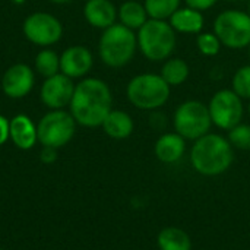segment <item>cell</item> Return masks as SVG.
<instances>
[{
  "label": "cell",
  "instance_id": "cell-33",
  "mask_svg": "<svg viewBox=\"0 0 250 250\" xmlns=\"http://www.w3.org/2000/svg\"><path fill=\"white\" fill-rule=\"evenodd\" d=\"M248 113L250 114V100H249V104H248Z\"/></svg>",
  "mask_w": 250,
  "mask_h": 250
},
{
  "label": "cell",
  "instance_id": "cell-20",
  "mask_svg": "<svg viewBox=\"0 0 250 250\" xmlns=\"http://www.w3.org/2000/svg\"><path fill=\"white\" fill-rule=\"evenodd\" d=\"M160 250H192L190 236L179 227H166L158 233Z\"/></svg>",
  "mask_w": 250,
  "mask_h": 250
},
{
  "label": "cell",
  "instance_id": "cell-31",
  "mask_svg": "<svg viewBox=\"0 0 250 250\" xmlns=\"http://www.w3.org/2000/svg\"><path fill=\"white\" fill-rule=\"evenodd\" d=\"M50 1L54 3V4H66V3H69L72 0H50Z\"/></svg>",
  "mask_w": 250,
  "mask_h": 250
},
{
  "label": "cell",
  "instance_id": "cell-18",
  "mask_svg": "<svg viewBox=\"0 0 250 250\" xmlns=\"http://www.w3.org/2000/svg\"><path fill=\"white\" fill-rule=\"evenodd\" d=\"M103 130L111 139H127L135 129L133 119L129 113L123 110H111L101 125Z\"/></svg>",
  "mask_w": 250,
  "mask_h": 250
},
{
  "label": "cell",
  "instance_id": "cell-1",
  "mask_svg": "<svg viewBox=\"0 0 250 250\" xmlns=\"http://www.w3.org/2000/svg\"><path fill=\"white\" fill-rule=\"evenodd\" d=\"M113 110V94L107 82L100 78H83L75 85L69 111L78 125L98 127Z\"/></svg>",
  "mask_w": 250,
  "mask_h": 250
},
{
  "label": "cell",
  "instance_id": "cell-13",
  "mask_svg": "<svg viewBox=\"0 0 250 250\" xmlns=\"http://www.w3.org/2000/svg\"><path fill=\"white\" fill-rule=\"evenodd\" d=\"M94 66V56L85 45H72L60 54V72L70 79H83Z\"/></svg>",
  "mask_w": 250,
  "mask_h": 250
},
{
  "label": "cell",
  "instance_id": "cell-21",
  "mask_svg": "<svg viewBox=\"0 0 250 250\" xmlns=\"http://www.w3.org/2000/svg\"><path fill=\"white\" fill-rule=\"evenodd\" d=\"M160 75L170 86H179L188 81L190 67L186 60L180 57H170L164 62Z\"/></svg>",
  "mask_w": 250,
  "mask_h": 250
},
{
  "label": "cell",
  "instance_id": "cell-6",
  "mask_svg": "<svg viewBox=\"0 0 250 250\" xmlns=\"http://www.w3.org/2000/svg\"><path fill=\"white\" fill-rule=\"evenodd\" d=\"M174 132L186 141H196L209 133L212 126L208 104L199 100H188L182 103L173 114Z\"/></svg>",
  "mask_w": 250,
  "mask_h": 250
},
{
  "label": "cell",
  "instance_id": "cell-23",
  "mask_svg": "<svg viewBox=\"0 0 250 250\" xmlns=\"http://www.w3.org/2000/svg\"><path fill=\"white\" fill-rule=\"evenodd\" d=\"M182 0H145L144 6L149 19L168 21L171 15L180 7Z\"/></svg>",
  "mask_w": 250,
  "mask_h": 250
},
{
  "label": "cell",
  "instance_id": "cell-15",
  "mask_svg": "<svg viewBox=\"0 0 250 250\" xmlns=\"http://www.w3.org/2000/svg\"><path fill=\"white\" fill-rule=\"evenodd\" d=\"M9 139L19 149L28 151L37 142V125L26 114H16L9 120Z\"/></svg>",
  "mask_w": 250,
  "mask_h": 250
},
{
  "label": "cell",
  "instance_id": "cell-3",
  "mask_svg": "<svg viewBox=\"0 0 250 250\" xmlns=\"http://www.w3.org/2000/svg\"><path fill=\"white\" fill-rule=\"evenodd\" d=\"M138 50L136 32L122 23H114L104 29L98 41V54L101 62L113 69L129 64Z\"/></svg>",
  "mask_w": 250,
  "mask_h": 250
},
{
  "label": "cell",
  "instance_id": "cell-17",
  "mask_svg": "<svg viewBox=\"0 0 250 250\" xmlns=\"http://www.w3.org/2000/svg\"><path fill=\"white\" fill-rule=\"evenodd\" d=\"M170 25L173 26V29L179 34H199L204 29L205 25V18L204 13L192 9L189 6L185 7H179L171 18L168 19Z\"/></svg>",
  "mask_w": 250,
  "mask_h": 250
},
{
  "label": "cell",
  "instance_id": "cell-30",
  "mask_svg": "<svg viewBox=\"0 0 250 250\" xmlns=\"http://www.w3.org/2000/svg\"><path fill=\"white\" fill-rule=\"evenodd\" d=\"M9 141V120L0 114V146Z\"/></svg>",
  "mask_w": 250,
  "mask_h": 250
},
{
  "label": "cell",
  "instance_id": "cell-24",
  "mask_svg": "<svg viewBox=\"0 0 250 250\" xmlns=\"http://www.w3.org/2000/svg\"><path fill=\"white\" fill-rule=\"evenodd\" d=\"M231 89L242 100H250V64H245L234 72L231 79Z\"/></svg>",
  "mask_w": 250,
  "mask_h": 250
},
{
  "label": "cell",
  "instance_id": "cell-26",
  "mask_svg": "<svg viewBox=\"0 0 250 250\" xmlns=\"http://www.w3.org/2000/svg\"><path fill=\"white\" fill-rule=\"evenodd\" d=\"M229 142L239 149H250V125L239 123L229 130Z\"/></svg>",
  "mask_w": 250,
  "mask_h": 250
},
{
  "label": "cell",
  "instance_id": "cell-12",
  "mask_svg": "<svg viewBox=\"0 0 250 250\" xmlns=\"http://www.w3.org/2000/svg\"><path fill=\"white\" fill-rule=\"evenodd\" d=\"M35 85V75L26 63H15L1 76V91L6 97L19 100L31 94Z\"/></svg>",
  "mask_w": 250,
  "mask_h": 250
},
{
  "label": "cell",
  "instance_id": "cell-34",
  "mask_svg": "<svg viewBox=\"0 0 250 250\" xmlns=\"http://www.w3.org/2000/svg\"><path fill=\"white\" fill-rule=\"evenodd\" d=\"M249 57H250V45H249Z\"/></svg>",
  "mask_w": 250,
  "mask_h": 250
},
{
  "label": "cell",
  "instance_id": "cell-27",
  "mask_svg": "<svg viewBox=\"0 0 250 250\" xmlns=\"http://www.w3.org/2000/svg\"><path fill=\"white\" fill-rule=\"evenodd\" d=\"M183 1L186 3V6H189L192 9H196L199 12H205V10L214 7L218 0H183Z\"/></svg>",
  "mask_w": 250,
  "mask_h": 250
},
{
  "label": "cell",
  "instance_id": "cell-29",
  "mask_svg": "<svg viewBox=\"0 0 250 250\" xmlns=\"http://www.w3.org/2000/svg\"><path fill=\"white\" fill-rule=\"evenodd\" d=\"M41 161L42 163H47V164H50V163H53V161H56V158H57V149L56 148H50V146H42V151H41Z\"/></svg>",
  "mask_w": 250,
  "mask_h": 250
},
{
  "label": "cell",
  "instance_id": "cell-28",
  "mask_svg": "<svg viewBox=\"0 0 250 250\" xmlns=\"http://www.w3.org/2000/svg\"><path fill=\"white\" fill-rule=\"evenodd\" d=\"M149 123H151V126H152L154 129H157V130L164 129V127H166V123H167L166 114L161 113V111H158V110L152 111V114H151V117H149Z\"/></svg>",
  "mask_w": 250,
  "mask_h": 250
},
{
  "label": "cell",
  "instance_id": "cell-25",
  "mask_svg": "<svg viewBox=\"0 0 250 250\" xmlns=\"http://www.w3.org/2000/svg\"><path fill=\"white\" fill-rule=\"evenodd\" d=\"M196 47L201 54L207 57H214L221 51V41L214 32H199L196 37Z\"/></svg>",
  "mask_w": 250,
  "mask_h": 250
},
{
  "label": "cell",
  "instance_id": "cell-9",
  "mask_svg": "<svg viewBox=\"0 0 250 250\" xmlns=\"http://www.w3.org/2000/svg\"><path fill=\"white\" fill-rule=\"evenodd\" d=\"M212 125L221 130H230L239 123H242L245 114L243 100L233 89H220L217 91L208 104Z\"/></svg>",
  "mask_w": 250,
  "mask_h": 250
},
{
  "label": "cell",
  "instance_id": "cell-2",
  "mask_svg": "<svg viewBox=\"0 0 250 250\" xmlns=\"http://www.w3.org/2000/svg\"><path fill=\"white\" fill-rule=\"evenodd\" d=\"M234 152L227 138L207 133L196 139L190 151V163L202 176H220L233 164Z\"/></svg>",
  "mask_w": 250,
  "mask_h": 250
},
{
  "label": "cell",
  "instance_id": "cell-14",
  "mask_svg": "<svg viewBox=\"0 0 250 250\" xmlns=\"http://www.w3.org/2000/svg\"><path fill=\"white\" fill-rule=\"evenodd\" d=\"M83 16L92 28L104 31L117 23V7L111 0H86Z\"/></svg>",
  "mask_w": 250,
  "mask_h": 250
},
{
  "label": "cell",
  "instance_id": "cell-32",
  "mask_svg": "<svg viewBox=\"0 0 250 250\" xmlns=\"http://www.w3.org/2000/svg\"><path fill=\"white\" fill-rule=\"evenodd\" d=\"M248 13H249V16H250V0H249V3H248V10H246Z\"/></svg>",
  "mask_w": 250,
  "mask_h": 250
},
{
  "label": "cell",
  "instance_id": "cell-19",
  "mask_svg": "<svg viewBox=\"0 0 250 250\" xmlns=\"http://www.w3.org/2000/svg\"><path fill=\"white\" fill-rule=\"evenodd\" d=\"M117 19L119 23L125 25L126 28L138 31L149 19V16L144 3L136 0H126L117 7Z\"/></svg>",
  "mask_w": 250,
  "mask_h": 250
},
{
  "label": "cell",
  "instance_id": "cell-8",
  "mask_svg": "<svg viewBox=\"0 0 250 250\" xmlns=\"http://www.w3.org/2000/svg\"><path fill=\"white\" fill-rule=\"evenodd\" d=\"M76 120L66 110H50L37 123L38 142L42 146L62 148L67 145L76 132Z\"/></svg>",
  "mask_w": 250,
  "mask_h": 250
},
{
  "label": "cell",
  "instance_id": "cell-16",
  "mask_svg": "<svg viewBox=\"0 0 250 250\" xmlns=\"http://www.w3.org/2000/svg\"><path fill=\"white\" fill-rule=\"evenodd\" d=\"M186 151V139L180 136L177 132H167L163 133L154 146V152L157 158L164 164H174L177 163Z\"/></svg>",
  "mask_w": 250,
  "mask_h": 250
},
{
  "label": "cell",
  "instance_id": "cell-7",
  "mask_svg": "<svg viewBox=\"0 0 250 250\" xmlns=\"http://www.w3.org/2000/svg\"><path fill=\"white\" fill-rule=\"evenodd\" d=\"M214 34L223 47L242 50L250 45V16L239 9H227L214 19Z\"/></svg>",
  "mask_w": 250,
  "mask_h": 250
},
{
  "label": "cell",
  "instance_id": "cell-10",
  "mask_svg": "<svg viewBox=\"0 0 250 250\" xmlns=\"http://www.w3.org/2000/svg\"><path fill=\"white\" fill-rule=\"evenodd\" d=\"M25 38L40 47H50L57 44L63 37L62 22L51 13L34 12L25 18L22 23Z\"/></svg>",
  "mask_w": 250,
  "mask_h": 250
},
{
  "label": "cell",
  "instance_id": "cell-4",
  "mask_svg": "<svg viewBox=\"0 0 250 250\" xmlns=\"http://www.w3.org/2000/svg\"><path fill=\"white\" fill-rule=\"evenodd\" d=\"M136 38L138 50L149 62H166L177 44V32L168 21L160 19H148L138 29Z\"/></svg>",
  "mask_w": 250,
  "mask_h": 250
},
{
  "label": "cell",
  "instance_id": "cell-11",
  "mask_svg": "<svg viewBox=\"0 0 250 250\" xmlns=\"http://www.w3.org/2000/svg\"><path fill=\"white\" fill-rule=\"evenodd\" d=\"M73 92V79L60 72L54 76L44 79L40 89V98L41 103L50 110H64L66 107H69Z\"/></svg>",
  "mask_w": 250,
  "mask_h": 250
},
{
  "label": "cell",
  "instance_id": "cell-22",
  "mask_svg": "<svg viewBox=\"0 0 250 250\" xmlns=\"http://www.w3.org/2000/svg\"><path fill=\"white\" fill-rule=\"evenodd\" d=\"M34 67L38 75L44 79L60 73V54H57L51 48H42L38 51L34 60Z\"/></svg>",
  "mask_w": 250,
  "mask_h": 250
},
{
  "label": "cell",
  "instance_id": "cell-35",
  "mask_svg": "<svg viewBox=\"0 0 250 250\" xmlns=\"http://www.w3.org/2000/svg\"><path fill=\"white\" fill-rule=\"evenodd\" d=\"M231 1H239V0H231Z\"/></svg>",
  "mask_w": 250,
  "mask_h": 250
},
{
  "label": "cell",
  "instance_id": "cell-5",
  "mask_svg": "<svg viewBox=\"0 0 250 250\" xmlns=\"http://www.w3.org/2000/svg\"><path fill=\"white\" fill-rule=\"evenodd\" d=\"M171 86L157 73H141L133 76L126 86L129 103L144 111H155L170 100Z\"/></svg>",
  "mask_w": 250,
  "mask_h": 250
}]
</instances>
